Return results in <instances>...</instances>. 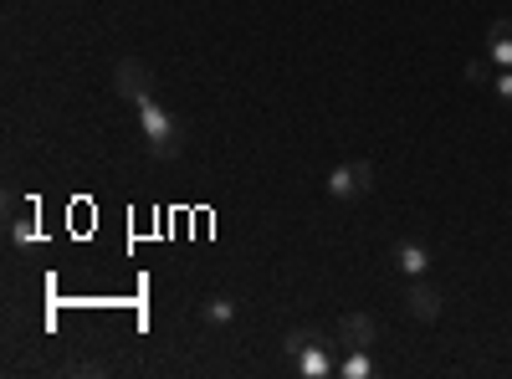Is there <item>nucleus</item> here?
I'll return each mask as SVG.
<instances>
[{
	"instance_id": "4",
	"label": "nucleus",
	"mask_w": 512,
	"mask_h": 379,
	"mask_svg": "<svg viewBox=\"0 0 512 379\" xmlns=\"http://www.w3.org/2000/svg\"><path fill=\"white\" fill-rule=\"evenodd\" d=\"M374 339H379V323L369 313H344L338 318V344L344 349H369Z\"/></svg>"
},
{
	"instance_id": "10",
	"label": "nucleus",
	"mask_w": 512,
	"mask_h": 379,
	"mask_svg": "<svg viewBox=\"0 0 512 379\" xmlns=\"http://www.w3.org/2000/svg\"><path fill=\"white\" fill-rule=\"evenodd\" d=\"M487 88H492V93H497L502 103H512V67H497V72H492V82H487Z\"/></svg>"
},
{
	"instance_id": "9",
	"label": "nucleus",
	"mask_w": 512,
	"mask_h": 379,
	"mask_svg": "<svg viewBox=\"0 0 512 379\" xmlns=\"http://www.w3.org/2000/svg\"><path fill=\"white\" fill-rule=\"evenodd\" d=\"M369 374H374L369 349H349L344 359H338V379H369Z\"/></svg>"
},
{
	"instance_id": "7",
	"label": "nucleus",
	"mask_w": 512,
	"mask_h": 379,
	"mask_svg": "<svg viewBox=\"0 0 512 379\" xmlns=\"http://www.w3.org/2000/svg\"><path fill=\"white\" fill-rule=\"evenodd\" d=\"M487 62L492 67H512V21L507 16H497L487 26Z\"/></svg>"
},
{
	"instance_id": "5",
	"label": "nucleus",
	"mask_w": 512,
	"mask_h": 379,
	"mask_svg": "<svg viewBox=\"0 0 512 379\" xmlns=\"http://www.w3.org/2000/svg\"><path fill=\"white\" fill-rule=\"evenodd\" d=\"M405 308H410V318H420V323H436L441 318V292L431 287V282H425V277H415V287L405 292Z\"/></svg>"
},
{
	"instance_id": "3",
	"label": "nucleus",
	"mask_w": 512,
	"mask_h": 379,
	"mask_svg": "<svg viewBox=\"0 0 512 379\" xmlns=\"http://www.w3.org/2000/svg\"><path fill=\"white\" fill-rule=\"evenodd\" d=\"M323 190H328L338 205L364 200V195L374 190V164H369V159H344V164H333L328 180H323Z\"/></svg>"
},
{
	"instance_id": "8",
	"label": "nucleus",
	"mask_w": 512,
	"mask_h": 379,
	"mask_svg": "<svg viewBox=\"0 0 512 379\" xmlns=\"http://www.w3.org/2000/svg\"><path fill=\"white\" fill-rule=\"evenodd\" d=\"M200 318H205L210 328H226V323H236V298H231V292H210V298L200 303Z\"/></svg>"
},
{
	"instance_id": "6",
	"label": "nucleus",
	"mask_w": 512,
	"mask_h": 379,
	"mask_svg": "<svg viewBox=\"0 0 512 379\" xmlns=\"http://www.w3.org/2000/svg\"><path fill=\"white\" fill-rule=\"evenodd\" d=\"M431 246H425V241H415V236H405V241H395V267L405 272V277H425V272H431Z\"/></svg>"
},
{
	"instance_id": "1",
	"label": "nucleus",
	"mask_w": 512,
	"mask_h": 379,
	"mask_svg": "<svg viewBox=\"0 0 512 379\" xmlns=\"http://www.w3.org/2000/svg\"><path fill=\"white\" fill-rule=\"evenodd\" d=\"M118 93H123L128 103H134L139 129H144V139H149V154H154V159H175V154H180L185 129H180V118L154 98V82L144 77V67H139V62H118Z\"/></svg>"
},
{
	"instance_id": "12",
	"label": "nucleus",
	"mask_w": 512,
	"mask_h": 379,
	"mask_svg": "<svg viewBox=\"0 0 512 379\" xmlns=\"http://www.w3.org/2000/svg\"><path fill=\"white\" fill-rule=\"evenodd\" d=\"M11 241H16V246L36 241V226H31V216H26V221H11Z\"/></svg>"
},
{
	"instance_id": "2",
	"label": "nucleus",
	"mask_w": 512,
	"mask_h": 379,
	"mask_svg": "<svg viewBox=\"0 0 512 379\" xmlns=\"http://www.w3.org/2000/svg\"><path fill=\"white\" fill-rule=\"evenodd\" d=\"M282 349H287L292 369L303 374V379H328V374H338V354H333V344L323 339V333H313V328H292Z\"/></svg>"
},
{
	"instance_id": "11",
	"label": "nucleus",
	"mask_w": 512,
	"mask_h": 379,
	"mask_svg": "<svg viewBox=\"0 0 512 379\" xmlns=\"http://www.w3.org/2000/svg\"><path fill=\"white\" fill-rule=\"evenodd\" d=\"M492 72H497V67H492L487 57H482V62H466V82H482V88H487V82H492Z\"/></svg>"
}]
</instances>
